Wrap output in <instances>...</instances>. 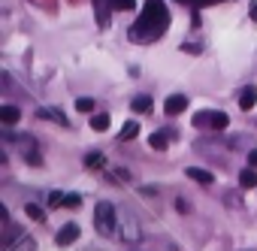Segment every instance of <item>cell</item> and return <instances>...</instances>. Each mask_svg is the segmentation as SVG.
Listing matches in <instances>:
<instances>
[{"label":"cell","instance_id":"8","mask_svg":"<svg viewBox=\"0 0 257 251\" xmlns=\"http://www.w3.org/2000/svg\"><path fill=\"white\" fill-rule=\"evenodd\" d=\"M254 103H257V88H254V85H245L242 94H239V106H242V109H251Z\"/></svg>","mask_w":257,"mask_h":251},{"label":"cell","instance_id":"3","mask_svg":"<svg viewBox=\"0 0 257 251\" xmlns=\"http://www.w3.org/2000/svg\"><path fill=\"white\" fill-rule=\"evenodd\" d=\"M227 124H230L227 112H212V109H206V112H197V115H194V128H200V131H224Z\"/></svg>","mask_w":257,"mask_h":251},{"label":"cell","instance_id":"22","mask_svg":"<svg viewBox=\"0 0 257 251\" xmlns=\"http://www.w3.org/2000/svg\"><path fill=\"white\" fill-rule=\"evenodd\" d=\"M49 206H64V194H58V191H55V194L49 197Z\"/></svg>","mask_w":257,"mask_h":251},{"label":"cell","instance_id":"20","mask_svg":"<svg viewBox=\"0 0 257 251\" xmlns=\"http://www.w3.org/2000/svg\"><path fill=\"white\" fill-rule=\"evenodd\" d=\"M79 203H82V197H79V194H67V197H64V206H67V209H76Z\"/></svg>","mask_w":257,"mask_h":251},{"label":"cell","instance_id":"17","mask_svg":"<svg viewBox=\"0 0 257 251\" xmlns=\"http://www.w3.org/2000/svg\"><path fill=\"white\" fill-rule=\"evenodd\" d=\"M106 4H109L112 10H121V13H127V10H134V7H137L134 0H106Z\"/></svg>","mask_w":257,"mask_h":251},{"label":"cell","instance_id":"10","mask_svg":"<svg viewBox=\"0 0 257 251\" xmlns=\"http://www.w3.org/2000/svg\"><path fill=\"white\" fill-rule=\"evenodd\" d=\"M37 245H34V239L31 236H19L13 245H7V251H34Z\"/></svg>","mask_w":257,"mask_h":251},{"label":"cell","instance_id":"21","mask_svg":"<svg viewBox=\"0 0 257 251\" xmlns=\"http://www.w3.org/2000/svg\"><path fill=\"white\" fill-rule=\"evenodd\" d=\"M28 215H31L34 221H43V209H40L37 203H28Z\"/></svg>","mask_w":257,"mask_h":251},{"label":"cell","instance_id":"6","mask_svg":"<svg viewBox=\"0 0 257 251\" xmlns=\"http://www.w3.org/2000/svg\"><path fill=\"white\" fill-rule=\"evenodd\" d=\"M185 176L194 179V182H200V185H212V182H215V176H212L209 170H203V167H188Z\"/></svg>","mask_w":257,"mask_h":251},{"label":"cell","instance_id":"16","mask_svg":"<svg viewBox=\"0 0 257 251\" xmlns=\"http://www.w3.org/2000/svg\"><path fill=\"white\" fill-rule=\"evenodd\" d=\"M167 143H170V140H167V134H152V137H149V146H152V149H158V152H164V149H167Z\"/></svg>","mask_w":257,"mask_h":251},{"label":"cell","instance_id":"1","mask_svg":"<svg viewBox=\"0 0 257 251\" xmlns=\"http://www.w3.org/2000/svg\"><path fill=\"white\" fill-rule=\"evenodd\" d=\"M170 28V10L164 0H146L143 16L134 22L131 28V43L143 46V43H155L164 37V31Z\"/></svg>","mask_w":257,"mask_h":251},{"label":"cell","instance_id":"25","mask_svg":"<svg viewBox=\"0 0 257 251\" xmlns=\"http://www.w3.org/2000/svg\"><path fill=\"white\" fill-rule=\"evenodd\" d=\"M248 164L257 170V149H251V152H248Z\"/></svg>","mask_w":257,"mask_h":251},{"label":"cell","instance_id":"12","mask_svg":"<svg viewBox=\"0 0 257 251\" xmlns=\"http://www.w3.org/2000/svg\"><path fill=\"white\" fill-rule=\"evenodd\" d=\"M37 115H40V118H43V121H46V118H49V121H58V124H61V128H67V118H64V115H61V112H58V109H40V112H37Z\"/></svg>","mask_w":257,"mask_h":251},{"label":"cell","instance_id":"13","mask_svg":"<svg viewBox=\"0 0 257 251\" xmlns=\"http://www.w3.org/2000/svg\"><path fill=\"white\" fill-rule=\"evenodd\" d=\"M239 185H242V188H257V170H254V167H251V170H242Z\"/></svg>","mask_w":257,"mask_h":251},{"label":"cell","instance_id":"18","mask_svg":"<svg viewBox=\"0 0 257 251\" xmlns=\"http://www.w3.org/2000/svg\"><path fill=\"white\" fill-rule=\"evenodd\" d=\"M103 164H106V158H103V155H97V152H91V155H88V158H85V167H91V170H94V167H97V170H100V167H103Z\"/></svg>","mask_w":257,"mask_h":251},{"label":"cell","instance_id":"24","mask_svg":"<svg viewBox=\"0 0 257 251\" xmlns=\"http://www.w3.org/2000/svg\"><path fill=\"white\" fill-rule=\"evenodd\" d=\"M28 161H31V164H34V167H40V164H43V158H40V155H37V152H31V155H28Z\"/></svg>","mask_w":257,"mask_h":251},{"label":"cell","instance_id":"15","mask_svg":"<svg viewBox=\"0 0 257 251\" xmlns=\"http://www.w3.org/2000/svg\"><path fill=\"white\" fill-rule=\"evenodd\" d=\"M131 106H134V112H146V115H149V112H152V97H137Z\"/></svg>","mask_w":257,"mask_h":251},{"label":"cell","instance_id":"5","mask_svg":"<svg viewBox=\"0 0 257 251\" xmlns=\"http://www.w3.org/2000/svg\"><path fill=\"white\" fill-rule=\"evenodd\" d=\"M188 109V97L185 94H173V97H167V103H164V112L167 115H179V112H185Z\"/></svg>","mask_w":257,"mask_h":251},{"label":"cell","instance_id":"4","mask_svg":"<svg viewBox=\"0 0 257 251\" xmlns=\"http://www.w3.org/2000/svg\"><path fill=\"white\" fill-rule=\"evenodd\" d=\"M76 239H79V224H64V227H61V233L55 236V242H58L61 248H67V245H73Z\"/></svg>","mask_w":257,"mask_h":251},{"label":"cell","instance_id":"9","mask_svg":"<svg viewBox=\"0 0 257 251\" xmlns=\"http://www.w3.org/2000/svg\"><path fill=\"white\" fill-rule=\"evenodd\" d=\"M91 131H97V134L109 131V115H106V112H97V115H91Z\"/></svg>","mask_w":257,"mask_h":251},{"label":"cell","instance_id":"14","mask_svg":"<svg viewBox=\"0 0 257 251\" xmlns=\"http://www.w3.org/2000/svg\"><path fill=\"white\" fill-rule=\"evenodd\" d=\"M137 134H140V124H137V121H127L124 128H121V137H118V140H124V143H127V140H134Z\"/></svg>","mask_w":257,"mask_h":251},{"label":"cell","instance_id":"11","mask_svg":"<svg viewBox=\"0 0 257 251\" xmlns=\"http://www.w3.org/2000/svg\"><path fill=\"white\" fill-rule=\"evenodd\" d=\"M19 118H22V112L16 106H4V109H0V121H4V124H16Z\"/></svg>","mask_w":257,"mask_h":251},{"label":"cell","instance_id":"19","mask_svg":"<svg viewBox=\"0 0 257 251\" xmlns=\"http://www.w3.org/2000/svg\"><path fill=\"white\" fill-rule=\"evenodd\" d=\"M94 106H97V103H94L91 97H79V100H76V109H79V112H94Z\"/></svg>","mask_w":257,"mask_h":251},{"label":"cell","instance_id":"23","mask_svg":"<svg viewBox=\"0 0 257 251\" xmlns=\"http://www.w3.org/2000/svg\"><path fill=\"white\" fill-rule=\"evenodd\" d=\"M182 4H191V7H209V4H215V0H182Z\"/></svg>","mask_w":257,"mask_h":251},{"label":"cell","instance_id":"2","mask_svg":"<svg viewBox=\"0 0 257 251\" xmlns=\"http://www.w3.org/2000/svg\"><path fill=\"white\" fill-rule=\"evenodd\" d=\"M94 227L103 236H115V230H118V212H115L112 203H97V209H94Z\"/></svg>","mask_w":257,"mask_h":251},{"label":"cell","instance_id":"26","mask_svg":"<svg viewBox=\"0 0 257 251\" xmlns=\"http://www.w3.org/2000/svg\"><path fill=\"white\" fill-rule=\"evenodd\" d=\"M248 13H251V22H257V0H251V10Z\"/></svg>","mask_w":257,"mask_h":251},{"label":"cell","instance_id":"7","mask_svg":"<svg viewBox=\"0 0 257 251\" xmlns=\"http://www.w3.org/2000/svg\"><path fill=\"white\" fill-rule=\"evenodd\" d=\"M109 4H106V0H94V13H97V25L100 28H109Z\"/></svg>","mask_w":257,"mask_h":251}]
</instances>
